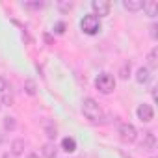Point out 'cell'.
Instances as JSON below:
<instances>
[{"label":"cell","instance_id":"cell-1","mask_svg":"<svg viewBox=\"0 0 158 158\" xmlns=\"http://www.w3.org/2000/svg\"><path fill=\"white\" fill-rule=\"evenodd\" d=\"M82 112H84V115H86L89 121H93V123H97V121L102 119V108H101L99 102H97L95 99H91V97L84 99V102H82Z\"/></svg>","mask_w":158,"mask_h":158},{"label":"cell","instance_id":"cell-2","mask_svg":"<svg viewBox=\"0 0 158 158\" xmlns=\"http://www.w3.org/2000/svg\"><path fill=\"white\" fill-rule=\"evenodd\" d=\"M95 86H97V89H99L101 93L108 95V93H112V91L115 89V78H114L110 73H101V74L97 76V80H95Z\"/></svg>","mask_w":158,"mask_h":158},{"label":"cell","instance_id":"cell-3","mask_svg":"<svg viewBox=\"0 0 158 158\" xmlns=\"http://www.w3.org/2000/svg\"><path fill=\"white\" fill-rule=\"evenodd\" d=\"M80 28H82L84 34H88V35H95V34L101 32V19L95 17L93 13H91V15H86V17L80 21Z\"/></svg>","mask_w":158,"mask_h":158},{"label":"cell","instance_id":"cell-4","mask_svg":"<svg viewBox=\"0 0 158 158\" xmlns=\"http://www.w3.org/2000/svg\"><path fill=\"white\" fill-rule=\"evenodd\" d=\"M117 134H119V138H121L125 143H134L136 138H138V130H136V127L130 125V123H121Z\"/></svg>","mask_w":158,"mask_h":158},{"label":"cell","instance_id":"cell-5","mask_svg":"<svg viewBox=\"0 0 158 158\" xmlns=\"http://www.w3.org/2000/svg\"><path fill=\"white\" fill-rule=\"evenodd\" d=\"M110 2H106V0H93L91 2V10H93V15L95 17H106L110 15Z\"/></svg>","mask_w":158,"mask_h":158},{"label":"cell","instance_id":"cell-6","mask_svg":"<svg viewBox=\"0 0 158 158\" xmlns=\"http://www.w3.org/2000/svg\"><path fill=\"white\" fill-rule=\"evenodd\" d=\"M136 114H138V119H139L141 123H151V121L154 119V110H152V106H151V104H145V102L138 106Z\"/></svg>","mask_w":158,"mask_h":158},{"label":"cell","instance_id":"cell-7","mask_svg":"<svg viewBox=\"0 0 158 158\" xmlns=\"http://www.w3.org/2000/svg\"><path fill=\"white\" fill-rule=\"evenodd\" d=\"M154 145H156V138H154V134H152L151 130L143 132V139H141V149H143V151H152V149H154Z\"/></svg>","mask_w":158,"mask_h":158},{"label":"cell","instance_id":"cell-8","mask_svg":"<svg viewBox=\"0 0 158 158\" xmlns=\"http://www.w3.org/2000/svg\"><path fill=\"white\" fill-rule=\"evenodd\" d=\"M151 80V71L147 67H139L138 73H136V82L138 84H147Z\"/></svg>","mask_w":158,"mask_h":158},{"label":"cell","instance_id":"cell-9","mask_svg":"<svg viewBox=\"0 0 158 158\" xmlns=\"http://www.w3.org/2000/svg\"><path fill=\"white\" fill-rule=\"evenodd\" d=\"M123 6L128 11H139L143 10V0H123Z\"/></svg>","mask_w":158,"mask_h":158},{"label":"cell","instance_id":"cell-10","mask_svg":"<svg viewBox=\"0 0 158 158\" xmlns=\"http://www.w3.org/2000/svg\"><path fill=\"white\" fill-rule=\"evenodd\" d=\"M143 10L149 17H156L158 15V2H154V0H147V2H143Z\"/></svg>","mask_w":158,"mask_h":158},{"label":"cell","instance_id":"cell-11","mask_svg":"<svg viewBox=\"0 0 158 158\" xmlns=\"http://www.w3.org/2000/svg\"><path fill=\"white\" fill-rule=\"evenodd\" d=\"M41 152H43V156L45 158H56V154H58V149H56V145L54 143H45L43 147H41Z\"/></svg>","mask_w":158,"mask_h":158},{"label":"cell","instance_id":"cell-12","mask_svg":"<svg viewBox=\"0 0 158 158\" xmlns=\"http://www.w3.org/2000/svg\"><path fill=\"white\" fill-rule=\"evenodd\" d=\"M61 149L65 151V152H74L76 151V141H74V138H63L61 139Z\"/></svg>","mask_w":158,"mask_h":158},{"label":"cell","instance_id":"cell-13","mask_svg":"<svg viewBox=\"0 0 158 158\" xmlns=\"http://www.w3.org/2000/svg\"><path fill=\"white\" fill-rule=\"evenodd\" d=\"M24 147H26L24 139H13V143H11V154H15V156L23 154L24 152Z\"/></svg>","mask_w":158,"mask_h":158},{"label":"cell","instance_id":"cell-14","mask_svg":"<svg viewBox=\"0 0 158 158\" xmlns=\"http://www.w3.org/2000/svg\"><path fill=\"white\" fill-rule=\"evenodd\" d=\"M156 58H158V48L154 47V48H152V50L149 52V58H147V60H149V67H147L149 71H151V69H156V67H158V60H156Z\"/></svg>","mask_w":158,"mask_h":158},{"label":"cell","instance_id":"cell-15","mask_svg":"<svg viewBox=\"0 0 158 158\" xmlns=\"http://www.w3.org/2000/svg\"><path fill=\"white\" fill-rule=\"evenodd\" d=\"M15 127H17L15 117H6V119H4V130H6V132H13Z\"/></svg>","mask_w":158,"mask_h":158},{"label":"cell","instance_id":"cell-16","mask_svg":"<svg viewBox=\"0 0 158 158\" xmlns=\"http://www.w3.org/2000/svg\"><path fill=\"white\" fill-rule=\"evenodd\" d=\"M119 76L123 78V80H127V78L130 76V61H125L119 69Z\"/></svg>","mask_w":158,"mask_h":158},{"label":"cell","instance_id":"cell-17","mask_svg":"<svg viewBox=\"0 0 158 158\" xmlns=\"http://www.w3.org/2000/svg\"><path fill=\"white\" fill-rule=\"evenodd\" d=\"M58 10L60 11H71L73 10V2H69V0H58Z\"/></svg>","mask_w":158,"mask_h":158},{"label":"cell","instance_id":"cell-18","mask_svg":"<svg viewBox=\"0 0 158 158\" xmlns=\"http://www.w3.org/2000/svg\"><path fill=\"white\" fill-rule=\"evenodd\" d=\"M24 89L28 95H35V82L34 80H26L24 82Z\"/></svg>","mask_w":158,"mask_h":158},{"label":"cell","instance_id":"cell-19","mask_svg":"<svg viewBox=\"0 0 158 158\" xmlns=\"http://www.w3.org/2000/svg\"><path fill=\"white\" fill-rule=\"evenodd\" d=\"M47 136H48L50 139H56V136H58L56 127H47Z\"/></svg>","mask_w":158,"mask_h":158},{"label":"cell","instance_id":"cell-20","mask_svg":"<svg viewBox=\"0 0 158 158\" xmlns=\"http://www.w3.org/2000/svg\"><path fill=\"white\" fill-rule=\"evenodd\" d=\"M54 32L56 34H63L65 32V23H56L54 24Z\"/></svg>","mask_w":158,"mask_h":158},{"label":"cell","instance_id":"cell-21","mask_svg":"<svg viewBox=\"0 0 158 158\" xmlns=\"http://www.w3.org/2000/svg\"><path fill=\"white\" fill-rule=\"evenodd\" d=\"M8 89V80H6V78H2V76H0V93H4Z\"/></svg>","mask_w":158,"mask_h":158},{"label":"cell","instance_id":"cell-22","mask_svg":"<svg viewBox=\"0 0 158 158\" xmlns=\"http://www.w3.org/2000/svg\"><path fill=\"white\" fill-rule=\"evenodd\" d=\"M26 8H34V10H39V8H43V2H26Z\"/></svg>","mask_w":158,"mask_h":158},{"label":"cell","instance_id":"cell-23","mask_svg":"<svg viewBox=\"0 0 158 158\" xmlns=\"http://www.w3.org/2000/svg\"><path fill=\"white\" fill-rule=\"evenodd\" d=\"M156 30H158V24H151V37H152V39L158 37V32H156Z\"/></svg>","mask_w":158,"mask_h":158},{"label":"cell","instance_id":"cell-24","mask_svg":"<svg viewBox=\"0 0 158 158\" xmlns=\"http://www.w3.org/2000/svg\"><path fill=\"white\" fill-rule=\"evenodd\" d=\"M2 102H4L6 106H11V102H13V97H11V95H4V97H2Z\"/></svg>","mask_w":158,"mask_h":158},{"label":"cell","instance_id":"cell-25","mask_svg":"<svg viewBox=\"0 0 158 158\" xmlns=\"http://www.w3.org/2000/svg\"><path fill=\"white\" fill-rule=\"evenodd\" d=\"M2 158H17V156H15V154H11V152H4V154H2Z\"/></svg>","mask_w":158,"mask_h":158},{"label":"cell","instance_id":"cell-26","mask_svg":"<svg viewBox=\"0 0 158 158\" xmlns=\"http://www.w3.org/2000/svg\"><path fill=\"white\" fill-rule=\"evenodd\" d=\"M26 158H39V154H35V152H30V154H28Z\"/></svg>","mask_w":158,"mask_h":158}]
</instances>
